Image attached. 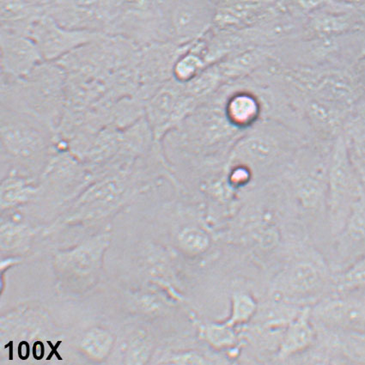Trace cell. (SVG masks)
I'll return each mask as SVG.
<instances>
[{
  "label": "cell",
  "mask_w": 365,
  "mask_h": 365,
  "mask_svg": "<svg viewBox=\"0 0 365 365\" xmlns=\"http://www.w3.org/2000/svg\"><path fill=\"white\" fill-rule=\"evenodd\" d=\"M345 1L356 2V1H361V0H345Z\"/></svg>",
  "instance_id": "cb8c5ba5"
},
{
  "label": "cell",
  "mask_w": 365,
  "mask_h": 365,
  "mask_svg": "<svg viewBox=\"0 0 365 365\" xmlns=\"http://www.w3.org/2000/svg\"><path fill=\"white\" fill-rule=\"evenodd\" d=\"M221 103L230 123L239 131L245 132L263 119L262 100L251 92H236Z\"/></svg>",
  "instance_id": "8fae6325"
},
{
  "label": "cell",
  "mask_w": 365,
  "mask_h": 365,
  "mask_svg": "<svg viewBox=\"0 0 365 365\" xmlns=\"http://www.w3.org/2000/svg\"><path fill=\"white\" fill-rule=\"evenodd\" d=\"M45 348L43 342L36 341L33 346V356L37 360L43 359Z\"/></svg>",
  "instance_id": "ffe728a7"
},
{
  "label": "cell",
  "mask_w": 365,
  "mask_h": 365,
  "mask_svg": "<svg viewBox=\"0 0 365 365\" xmlns=\"http://www.w3.org/2000/svg\"><path fill=\"white\" fill-rule=\"evenodd\" d=\"M205 61L195 51H184L175 61L173 68L174 81L180 83L190 82L198 76Z\"/></svg>",
  "instance_id": "e0dca14e"
},
{
  "label": "cell",
  "mask_w": 365,
  "mask_h": 365,
  "mask_svg": "<svg viewBox=\"0 0 365 365\" xmlns=\"http://www.w3.org/2000/svg\"><path fill=\"white\" fill-rule=\"evenodd\" d=\"M1 78L27 76L44 62L35 41L28 35L0 29Z\"/></svg>",
  "instance_id": "ba28073f"
},
{
  "label": "cell",
  "mask_w": 365,
  "mask_h": 365,
  "mask_svg": "<svg viewBox=\"0 0 365 365\" xmlns=\"http://www.w3.org/2000/svg\"><path fill=\"white\" fill-rule=\"evenodd\" d=\"M66 104V77L58 62L44 61L27 76L1 78L0 107L41 121L58 133Z\"/></svg>",
  "instance_id": "6da1fadb"
},
{
  "label": "cell",
  "mask_w": 365,
  "mask_h": 365,
  "mask_svg": "<svg viewBox=\"0 0 365 365\" xmlns=\"http://www.w3.org/2000/svg\"><path fill=\"white\" fill-rule=\"evenodd\" d=\"M325 1L326 0H299L301 6L305 9H312Z\"/></svg>",
  "instance_id": "7402d4cb"
},
{
  "label": "cell",
  "mask_w": 365,
  "mask_h": 365,
  "mask_svg": "<svg viewBox=\"0 0 365 365\" xmlns=\"http://www.w3.org/2000/svg\"><path fill=\"white\" fill-rule=\"evenodd\" d=\"M47 12L63 26L108 34L113 0H53Z\"/></svg>",
  "instance_id": "52a82bcc"
},
{
  "label": "cell",
  "mask_w": 365,
  "mask_h": 365,
  "mask_svg": "<svg viewBox=\"0 0 365 365\" xmlns=\"http://www.w3.org/2000/svg\"><path fill=\"white\" fill-rule=\"evenodd\" d=\"M2 168L46 169L57 150V133L31 116L0 108Z\"/></svg>",
  "instance_id": "3957f363"
},
{
  "label": "cell",
  "mask_w": 365,
  "mask_h": 365,
  "mask_svg": "<svg viewBox=\"0 0 365 365\" xmlns=\"http://www.w3.org/2000/svg\"><path fill=\"white\" fill-rule=\"evenodd\" d=\"M307 138L288 125L263 118L239 137L227 163L240 165L255 171L282 175Z\"/></svg>",
  "instance_id": "7a4b0ae2"
},
{
  "label": "cell",
  "mask_w": 365,
  "mask_h": 365,
  "mask_svg": "<svg viewBox=\"0 0 365 365\" xmlns=\"http://www.w3.org/2000/svg\"><path fill=\"white\" fill-rule=\"evenodd\" d=\"M342 136L352 165L365 187V102H361L351 112Z\"/></svg>",
  "instance_id": "7c38bea8"
},
{
  "label": "cell",
  "mask_w": 365,
  "mask_h": 365,
  "mask_svg": "<svg viewBox=\"0 0 365 365\" xmlns=\"http://www.w3.org/2000/svg\"><path fill=\"white\" fill-rule=\"evenodd\" d=\"M364 187L352 165L345 140L334 143L327 180V213L335 232H341L352 207L363 195Z\"/></svg>",
  "instance_id": "277c9868"
},
{
  "label": "cell",
  "mask_w": 365,
  "mask_h": 365,
  "mask_svg": "<svg viewBox=\"0 0 365 365\" xmlns=\"http://www.w3.org/2000/svg\"><path fill=\"white\" fill-rule=\"evenodd\" d=\"M200 105L198 101L188 93L183 83L174 81L159 88L146 102L145 112L155 140L161 143L170 130L182 123Z\"/></svg>",
  "instance_id": "5b68a950"
},
{
  "label": "cell",
  "mask_w": 365,
  "mask_h": 365,
  "mask_svg": "<svg viewBox=\"0 0 365 365\" xmlns=\"http://www.w3.org/2000/svg\"><path fill=\"white\" fill-rule=\"evenodd\" d=\"M257 309V304L252 297L247 295H239L234 297L232 314L227 325L232 327L237 323L245 322Z\"/></svg>",
  "instance_id": "ac0fdd59"
},
{
  "label": "cell",
  "mask_w": 365,
  "mask_h": 365,
  "mask_svg": "<svg viewBox=\"0 0 365 365\" xmlns=\"http://www.w3.org/2000/svg\"><path fill=\"white\" fill-rule=\"evenodd\" d=\"M365 289V255L341 272L335 281V291L339 294L351 295Z\"/></svg>",
  "instance_id": "2e32d148"
},
{
  "label": "cell",
  "mask_w": 365,
  "mask_h": 365,
  "mask_svg": "<svg viewBox=\"0 0 365 365\" xmlns=\"http://www.w3.org/2000/svg\"><path fill=\"white\" fill-rule=\"evenodd\" d=\"M341 252L348 253L365 245V187L352 207L345 225L339 234Z\"/></svg>",
  "instance_id": "5bb4252c"
},
{
  "label": "cell",
  "mask_w": 365,
  "mask_h": 365,
  "mask_svg": "<svg viewBox=\"0 0 365 365\" xmlns=\"http://www.w3.org/2000/svg\"><path fill=\"white\" fill-rule=\"evenodd\" d=\"M62 343V341H58V343L56 344V346H53V344L50 341H48V346L50 348H51V352H50L48 356V359L47 360H50L52 359V356L56 355L57 356V359L58 360H61V356H60V354H58V351H57V349H58V347L60 346L61 344Z\"/></svg>",
  "instance_id": "603a6c76"
},
{
  "label": "cell",
  "mask_w": 365,
  "mask_h": 365,
  "mask_svg": "<svg viewBox=\"0 0 365 365\" xmlns=\"http://www.w3.org/2000/svg\"><path fill=\"white\" fill-rule=\"evenodd\" d=\"M321 275L312 264L299 262L287 272L284 285L291 294L305 295L320 287Z\"/></svg>",
  "instance_id": "9a60e30c"
},
{
  "label": "cell",
  "mask_w": 365,
  "mask_h": 365,
  "mask_svg": "<svg viewBox=\"0 0 365 365\" xmlns=\"http://www.w3.org/2000/svg\"><path fill=\"white\" fill-rule=\"evenodd\" d=\"M19 356L21 359L26 360L29 356V345L27 341H22L19 346Z\"/></svg>",
  "instance_id": "44dd1931"
},
{
  "label": "cell",
  "mask_w": 365,
  "mask_h": 365,
  "mask_svg": "<svg viewBox=\"0 0 365 365\" xmlns=\"http://www.w3.org/2000/svg\"><path fill=\"white\" fill-rule=\"evenodd\" d=\"M342 296L319 304L314 309V317L329 329L346 334H365V297Z\"/></svg>",
  "instance_id": "9c48e42d"
},
{
  "label": "cell",
  "mask_w": 365,
  "mask_h": 365,
  "mask_svg": "<svg viewBox=\"0 0 365 365\" xmlns=\"http://www.w3.org/2000/svg\"><path fill=\"white\" fill-rule=\"evenodd\" d=\"M230 326L213 325L207 329V339L212 345L216 346H228L235 341V336Z\"/></svg>",
  "instance_id": "d6986e66"
},
{
  "label": "cell",
  "mask_w": 365,
  "mask_h": 365,
  "mask_svg": "<svg viewBox=\"0 0 365 365\" xmlns=\"http://www.w3.org/2000/svg\"><path fill=\"white\" fill-rule=\"evenodd\" d=\"M0 6V29L28 36L37 21L48 14L44 8L29 0H1Z\"/></svg>",
  "instance_id": "30bf717a"
},
{
  "label": "cell",
  "mask_w": 365,
  "mask_h": 365,
  "mask_svg": "<svg viewBox=\"0 0 365 365\" xmlns=\"http://www.w3.org/2000/svg\"><path fill=\"white\" fill-rule=\"evenodd\" d=\"M314 338V331L310 323L309 310L305 309L289 324L281 343L279 358H288L304 351L312 343Z\"/></svg>",
  "instance_id": "4fadbf2b"
},
{
  "label": "cell",
  "mask_w": 365,
  "mask_h": 365,
  "mask_svg": "<svg viewBox=\"0 0 365 365\" xmlns=\"http://www.w3.org/2000/svg\"><path fill=\"white\" fill-rule=\"evenodd\" d=\"M104 34L67 28L46 14L34 25L29 36L35 41L44 61L56 62Z\"/></svg>",
  "instance_id": "8992f818"
}]
</instances>
